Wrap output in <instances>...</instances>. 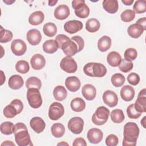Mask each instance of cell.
<instances>
[{"label":"cell","instance_id":"51","mask_svg":"<svg viewBox=\"0 0 146 146\" xmlns=\"http://www.w3.org/2000/svg\"><path fill=\"white\" fill-rule=\"evenodd\" d=\"M11 103L13 104L15 107V108L17 109L19 113H20L22 111V110L23 109V104L21 100L18 99H14L13 100H12L11 102Z\"/></svg>","mask_w":146,"mask_h":146},{"label":"cell","instance_id":"1","mask_svg":"<svg viewBox=\"0 0 146 146\" xmlns=\"http://www.w3.org/2000/svg\"><path fill=\"white\" fill-rule=\"evenodd\" d=\"M139 128L136 123L128 122L124 126L123 146H135L139 135Z\"/></svg>","mask_w":146,"mask_h":146},{"label":"cell","instance_id":"58","mask_svg":"<svg viewBox=\"0 0 146 146\" xmlns=\"http://www.w3.org/2000/svg\"><path fill=\"white\" fill-rule=\"evenodd\" d=\"M58 2V1H48V6H53L55 5V4Z\"/></svg>","mask_w":146,"mask_h":146},{"label":"cell","instance_id":"42","mask_svg":"<svg viewBox=\"0 0 146 146\" xmlns=\"http://www.w3.org/2000/svg\"><path fill=\"white\" fill-rule=\"evenodd\" d=\"M133 11L137 14L144 13L146 11V1L138 0L135 1L133 6Z\"/></svg>","mask_w":146,"mask_h":146},{"label":"cell","instance_id":"36","mask_svg":"<svg viewBox=\"0 0 146 146\" xmlns=\"http://www.w3.org/2000/svg\"><path fill=\"white\" fill-rule=\"evenodd\" d=\"M3 113L4 116L7 118H13L15 117L17 115L19 114L17 109L15 108V107L11 104V103L10 104L6 106L3 111Z\"/></svg>","mask_w":146,"mask_h":146},{"label":"cell","instance_id":"15","mask_svg":"<svg viewBox=\"0 0 146 146\" xmlns=\"http://www.w3.org/2000/svg\"><path fill=\"white\" fill-rule=\"evenodd\" d=\"M26 38L30 44L35 46L40 42L42 35L38 29H32L27 31L26 34Z\"/></svg>","mask_w":146,"mask_h":146},{"label":"cell","instance_id":"44","mask_svg":"<svg viewBox=\"0 0 146 146\" xmlns=\"http://www.w3.org/2000/svg\"><path fill=\"white\" fill-rule=\"evenodd\" d=\"M135 17V13L132 10L127 9L123 11L120 15L122 21L124 22H129L134 19Z\"/></svg>","mask_w":146,"mask_h":146},{"label":"cell","instance_id":"46","mask_svg":"<svg viewBox=\"0 0 146 146\" xmlns=\"http://www.w3.org/2000/svg\"><path fill=\"white\" fill-rule=\"evenodd\" d=\"M124 59L129 60H135L137 56V52L134 48H127L124 54Z\"/></svg>","mask_w":146,"mask_h":146},{"label":"cell","instance_id":"60","mask_svg":"<svg viewBox=\"0 0 146 146\" xmlns=\"http://www.w3.org/2000/svg\"><path fill=\"white\" fill-rule=\"evenodd\" d=\"M69 145L68 143H67L66 142H64V141H62L60 143H59L57 145Z\"/></svg>","mask_w":146,"mask_h":146},{"label":"cell","instance_id":"31","mask_svg":"<svg viewBox=\"0 0 146 146\" xmlns=\"http://www.w3.org/2000/svg\"><path fill=\"white\" fill-rule=\"evenodd\" d=\"M92 73L94 77L102 78L107 73V68L105 66L100 63H94L92 66Z\"/></svg>","mask_w":146,"mask_h":146},{"label":"cell","instance_id":"59","mask_svg":"<svg viewBox=\"0 0 146 146\" xmlns=\"http://www.w3.org/2000/svg\"><path fill=\"white\" fill-rule=\"evenodd\" d=\"M3 2L6 3L7 5H11L13 3L15 2V1L14 0V1H8V0H7V1H3Z\"/></svg>","mask_w":146,"mask_h":146},{"label":"cell","instance_id":"10","mask_svg":"<svg viewBox=\"0 0 146 146\" xmlns=\"http://www.w3.org/2000/svg\"><path fill=\"white\" fill-rule=\"evenodd\" d=\"M67 56H70L75 55L78 52V47L76 43L69 39L66 40L60 47Z\"/></svg>","mask_w":146,"mask_h":146},{"label":"cell","instance_id":"11","mask_svg":"<svg viewBox=\"0 0 146 146\" xmlns=\"http://www.w3.org/2000/svg\"><path fill=\"white\" fill-rule=\"evenodd\" d=\"M146 89L141 90L137 96L135 102V108L136 111L140 113L146 112Z\"/></svg>","mask_w":146,"mask_h":146},{"label":"cell","instance_id":"48","mask_svg":"<svg viewBox=\"0 0 146 146\" xmlns=\"http://www.w3.org/2000/svg\"><path fill=\"white\" fill-rule=\"evenodd\" d=\"M105 142L107 146H116L119 142L118 137L114 134H110L106 137Z\"/></svg>","mask_w":146,"mask_h":146},{"label":"cell","instance_id":"20","mask_svg":"<svg viewBox=\"0 0 146 146\" xmlns=\"http://www.w3.org/2000/svg\"><path fill=\"white\" fill-rule=\"evenodd\" d=\"M82 94L87 100H92L96 95V88L91 84H86L82 87Z\"/></svg>","mask_w":146,"mask_h":146},{"label":"cell","instance_id":"32","mask_svg":"<svg viewBox=\"0 0 146 146\" xmlns=\"http://www.w3.org/2000/svg\"><path fill=\"white\" fill-rule=\"evenodd\" d=\"M51 132L52 135L56 138L62 137L65 132V128L64 125L59 123H56L52 124L51 127Z\"/></svg>","mask_w":146,"mask_h":146},{"label":"cell","instance_id":"21","mask_svg":"<svg viewBox=\"0 0 146 146\" xmlns=\"http://www.w3.org/2000/svg\"><path fill=\"white\" fill-rule=\"evenodd\" d=\"M135 93L133 87L129 85L124 86L120 90L121 98L125 102H130L132 100L135 96Z\"/></svg>","mask_w":146,"mask_h":146},{"label":"cell","instance_id":"34","mask_svg":"<svg viewBox=\"0 0 146 146\" xmlns=\"http://www.w3.org/2000/svg\"><path fill=\"white\" fill-rule=\"evenodd\" d=\"M43 31L47 36L52 37L57 33L56 26L52 22L46 23L43 27Z\"/></svg>","mask_w":146,"mask_h":146},{"label":"cell","instance_id":"28","mask_svg":"<svg viewBox=\"0 0 146 146\" xmlns=\"http://www.w3.org/2000/svg\"><path fill=\"white\" fill-rule=\"evenodd\" d=\"M121 60V56L120 54L116 51L110 52L107 56L108 63L112 67H117L119 66Z\"/></svg>","mask_w":146,"mask_h":146},{"label":"cell","instance_id":"2","mask_svg":"<svg viewBox=\"0 0 146 146\" xmlns=\"http://www.w3.org/2000/svg\"><path fill=\"white\" fill-rule=\"evenodd\" d=\"M14 134L17 144L19 146H32L30 136L26 125L23 123H17L14 125Z\"/></svg>","mask_w":146,"mask_h":146},{"label":"cell","instance_id":"39","mask_svg":"<svg viewBox=\"0 0 146 146\" xmlns=\"http://www.w3.org/2000/svg\"><path fill=\"white\" fill-rule=\"evenodd\" d=\"M125 80L124 76L120 73L113 74L111 79L112 85L115 87H120L122 86L125 82Z\"/></svg>","mask_w":146,"mask_h":146},{"label":"cell","instance_id":"17","mask_svg":"<svg viewBox=\"0 0 146 146\" xmlns=\"http://www.w3.org/2000/svg\"><path fill=\"white\" fill-rule=\"evenodd\" d=\"M65 85L67 88L71 92H76L80 87V81L75 76L67 77L65 80Z\"/></svg>","mask_w":146,"mask_h":146},{"label":"cell","instance_id":"27","mask_svg":"<svg viewBox=\"0 0 146 146\" xmlns=\"http://www.w3.org/2000/svg\"><path fill=\"white\" fill-rule=\"evenodd\" d=\"M111 39L110 36L104 35L101 37L98 42V47L101 52L107 51L111 46Z\"/></svg>","mask_w":146,"mask_h":146},{"label":"cell","instance_id":"47","mask_svg":"<svg viewBox=\"0 0 146 146\" xmlns=\"http://www.w3.org/2000/svg\"><path fill=\"white\" fill-rule=\"evenodd\" d=\"M127 81L130 84L136 86L140 82V76L135 72L130 73L127 76Z\"/></svg>","mask_w":146,"mask_h":146},{"label":"cell","instance_id":"30","mask_svg":"<svg viewBox=\"0 0 146 146\" xmlns=\"http://www.w3.org/2000/svg\"><path fill=\"white\" fill-rule=\"evenodd\" d=\"M53 95L56 100L61 102L66 98L67 92L63 86H57L53 90Z\"/></svg>","mask_w":146,"mask_h":146},{"label":"cell","instance_id":"57","mask_svg":"<svg viewBox=\"0 0 146 146\" xmlns=\"http://www.w3.org/2000/svg\"><path fill=\"white\" fill-rule=\"evenodd\" d=\"M145 118H146V116H144L141 120V124L142 125V126L145 128L146 127H145V124H146V121H145Z\"/></svg>","mask_w":146,"mask_h":146},{"label":"cell","instance_id":"3","mask_svg":"<svg viewBox=\"0 0 146 146\" xmlns=\"http://www.w3.org/2000/svg\"><path fill=\"white\" fill-rule=\"evenodd\" d=\"M110 115V110L104 106L97 108L92 116V123L97 125H102L108 120Z\"/></svg>","mask_w":146,"mask_h":146},{"label":"cell","instance_id":"45","mask_svg":"<svg viewBox=\"0 0 146 146\" xmlns=\"http://www.w3.org/2000/svg\"><path fill=\"white\" fill-rule=\"evenodd\" d=\"M127 113L129 118L136 119H138L141 115V113H140L136 111L135 108V104H130L127 108Z\"/></svg>","mask_w":146,"mask_h":146},{"label":"cell","instance_id":"29","mask_svg":"<svg viewBox=\"0 0 146 146\" xmlns=\"http://www.w3.org/2000/svg\"><path fill=\"white\" fill-rule=\"evenodd\" d=\"M70 106L74 111L79 112L85 109L86 103L81 98H75L71 100Z\"/></svg>","mask_w":146,"mask_h":146},{"label":"cell","instance_id":"33","mask_svg":"<svg viewBox=\"0 0 146 146\" xmlns=\"http://www.w3.org/2000/svg\"><path fill=\"white\" fill-rule=\"evenodd\" d=\"M100 23L96 18H90L86 23V29L90 33H95L99 30Z\"/></svg>","mask_w":146,"mask_h":146},{"label":"cell","instance_id":"5","mask_svg":"<svg viewBox=\"0 0 146 146\" xmlns=\"http://www.w3.org/2000/svg\"><path fill=\"white\" fill-rule=\"evenodd\" d=\"M72 7L75 10V15L80 18H86L90 14V8L85 3L84 0H74L72 1Z\"/></svg>","mask_w":146,"mask_h":146},{"label":"cell","instance_id":"40","mask_svg":"<svg viewBox=\"0 0 146 146\" xmlns=\"http://www.w3.org/2000/svg\"><path fill=\"white\" fill-rule=\"evenodd\" d=\"M15 69L19 73L25 74L29 71L30 66L27 61L21 60L18 61L15 64Z\"/></svg>","mask_w":146,"mask_h":146},{"label":"cell","instance_id":"14","mask_svg":"<svg viewBox=\"0 0 146 146\" xmlns=\"http://www.w3.org/2000/svg\"><path fill=\"white\" fill-rule=\"evenodd\" d=\"M88 141L92 144H98L100 143L103 137V133L102 130L96 128H92L88 130L87 135Z\"/></svg>","mask_w":146,"mask_h":146},{"label":"cell","instance_id":"38","mask_svg":"<svg viewBox=\"0 0 146 146\" xmlns=\"http://www.w3.org/2000/svg\"><path fill=\"white\" fill-rule=\"evenodd\" d=\"M1 132L6 135H11L14 133V125L11 121H5L1 123L0 125Z\"/></svg>","mask_w":146,"mask_h":146},{"label":"cell","instance_id":"54","mask_svg":"<svg viewBox=\"0 0 146 146\" xmlns=\"http://www.w3.org/2000/svg\"><path fill=\"white\" fill-rule=\"evenodd\" d=\"M15 144L13 143L11 141L6 140L3 141L1 144V146H15Z\"/></svg>","mask_w":146,"mask_h":146},{"label":"cell","instance_id":"7","mask_svg":"<svg viewBox=\"0 0 146 146\" xmlns=\"http://www.w3.org/2000/svg\"><path fill=\"white\" fill-rule=\"evenodd\" d=\"M60 67L62 70L67 73H74L78 68L76 61L70 56L64 57L60 61Z\"/></svg>","mask_w":146,"mask_h":146},{"label":"cell","instance_id":"25","mask_svg":"<svg viewBox=\"0 0 146 146\" xmlns=\"http://www.w3.org/2000/svg\"><path fill=\"white\" fill-rule=\"evenodd\" d=\"M103 7L107 13L114 14L119 9L118 1L117 0H104Z\"/></svg>","mask_w":146,"mask_h":146},{"label":"cell","instance_id":"22","mask_svg":"<svg viewBox=\"0 0 146 146\" xmlns=\"http://www.w3.org/2000/svg\"><path fill=\"white\" fill-rule=\"evenodd\" d=\"M23 79L19 75H13L9 78L8 85L13 90H18L23 85Z\"/></svg>","mask_w":146,"mask_h":146},{"label":"cell","instance_id":"19","mask_svg":"<svg viewBox=\"0 0 146 146\" xmlns=\"http://www.w3.org/2000/svg\"><path fill=\"white\" fill-rule=\"evenodd\" d=\"M70 9L66 5L58 6L54 10V17L58 20H64L70 15Z\"/></svg>","mask_w":146,"mask_h":146},{"label":"cell","instance_id":"26","mask_svg":"<svg viewBox=\"0 0 146 146\" xmlns=\"http://www.w3.org/2000/svg\"><path fill=\"white\" fill-rule=\"evenodd\" d=\"M44 52L47 54H53L55 52L58 48V44L54 39H50L45 41L42 46Z\"/></svg>","mask_w":146,"mask_h":146},{"label":"cell","instance_id":"49","mask_svg":"<svg viewBox=\"0 0 146 146\" xmlns=\"http://www.w3.org/2000/svg\"><path fill=\"white\" fill-rule=\"evenodd\" d=\"M71 39L76 43L78 47V52L81 51L83 49L84 46V42L83 39L81 36L79 35L74 36L71 38Z\"/></svg>","mask_w":146,"mask_h":146},{"label":"cell","instance_id":"23","mask_svg":"<svg viewBox=\"0 0 146 146\" xmlns=\"http://www.w3.org/2000/svg\"><path fill=\"white\" fill-rule=\"evenodd\" d=\"M144 31L143 28L136 23L131 25L127 29L128 34L133 38H139L143 34Z\"/></svg>","mask_w":146,"mask_h":146},{"label":"cell","instance_id":"16","mask_svg":"<svg viewBox=\"0 0 146 146\" xmlns=\"http://www.w3.org/2000/svg\"><path fill=\"white\" fill-rule=\"evenodd\" d=\"M30 64L32 68L35 70L42 69L46 64L44 57L40 54H34L30 59Z\"/></svg>","mask_w":146,"mask_h":146},{"label":"cell","instance_id":"55","mask_svg":"<svg viewBox=\"0 0 146 146\" xmlns=\"http://www.w3.org/2000/svg\"><path fill=\"white\" fill-rule=\"evenodd\" d=\"M133 0H121V2L126 6L131 5L133 3Z\"/></svg>","mask_w":146,"mask_h":146},{"label":"cell","instance_id":"53","mask_svg":"<svg viewBox=\"0 0 146 146\" xmlns=\"http://www.w3.org/2000/svg\"><path fill=\"white\" fill-rule=\"evenodd\" d=\"M136 23L140 25L144 30V31L146 30V18L145 17H143V18H141L139 19H138L136 22Z\"/></svg>","mask_w":146,"mask_h":146},{"label":"cell","instance_id":"43","mask_svg":"<svg viewBox=\"0 0 146 146\" xmlns=\"http://www.w3.org/2000/svg\"><path fill=\"white\" fill-rule=\"evenodd\" d=\"M13 33L11 31L4 29L2 26L1 27V43H7L11 40L13 39Z\"/></svg>","mask_w":146,"mask_h":146},{"label":"cell","instance_id":"56","mask_svg":"<svg viewBox=\"0 0 146 146\" xmlns=\"http://www.w3.org/2000/svg\"><path fill=\"white\" fill-rule=\"evenodd\" d=\"M1 85L2 86L3 84V83L5 82L6 78H5V75H4L3 72L2 71H1Z\"/></svg>","mask_w":146,"mask_h":146},{"label":"cell","instance_id":"12","mask_svg":"<svg viewBox=\"0 0 146 146\" xmlns=\"http://www.w3.org/2000/svg\"><path fill=\"white\" fill-rule=\"evenodd\" d=\"M103 100L105 104L110 107H115L118 103L117 94L113 91L106 90L103 94Z\"/></svg>","mask_w":146,"mask_h":146},{"label":"cell","instance_id":"4","mask_svg":"<svg viewBox=\"0 0 146 146\" xmlns=\"http://www.w3.org/2000/svg\"><path fill=\"white\" fill-rule=\"evenodd\" d=\"M39 90L35 88H29L26 96L30 106L33 108H38L42 104V99Z\"/></svg>","mask_w":146,"mask_h":146},{"label":"cell","instance_id":"41","mask_svg":"<svg viewBox=\"0 0 146 146\" xmlns=\"http://www.w3.org/2000/svg\"><path fill=\"white\" fill-rule=\"evenodd\" d=\"M118 66L121 71L126 73L130 71L132 69L133 64L131 60L125 59H121Z\"/></svg>","mask_w":146,"mask_h":146},{"label":"cell","instance_id":"35","mask_svg":"<svg viewBox=\"0 0 146 146\" xmlns=\"http://www.w3.org/2000/svg\"><path fill=\"white\" fill-rule=\"evenodd\" d=\"M112 121L115 123H121L124 120V115L123 111L120 109H115L112 111L110 114Z\"/></svg>","mask_w":146,"mask_h":146},{"label":"cell","instance_id":"18","mask_svg":"<svg viewBox=\"0 0 146 146\" xmlns=\"http://www.w3.org/2000/svg\"><path fill=\"white\" fill-rule=\"evenodd\" d=\"M30 125L36 133H40L44 131L46 127V123L41 117L36 116L30 120Z\"/></svg>","mask_w":146,"mask_h":146},{"label":"cell","instance_id":"13","mask_svg":"<svg viewBox=\"0 0 146 146\" xmlns=\"http://www.w3.org/2000/svg\"><path fill=\"white\" fill-rule=\"evenodd\" d=\"M83 29V23L78 20H71L66 22L64 25V29L66 32L72 34L77 33Z\"/></svg>","mask_w":146,"mask_h":146},{"label":"cell","instance_id":"37","mask_svg":"<svg viewBox=\"0 0 146 146\" xmlns=\"http://www.w3.org/2000/svg\"><path fill=\"white\" fill-rule=\"evenodd\" d=\"M42 83L40 80L35 76H31L26 81V87L27 88H35L38 90L41 88Z\"/></svg>","mask_w":146,"mask_h":146},{"label":"cell","instance_id":"24","mask_svg":"<svg viewBox=\"0 0 146 146\" xmlns=\"http://www.w3.org/2000/svg\"><path fill=\"white\" fill-rule=\"evenodd\" d=\"M44 19V15L41 11H36L30 14L29 18V22L33 26L41 24Z\"/></svg>","mask_w":146,"mask_h":146},{"label":"cell","instance_id":"9","mask_svg":"<svg viewBox=\"0 0 146 146\" xmlns=\"http://www.w3.org/2000/svg\"><path fill=\"white\" fill-rule=\"evenodd\" d=\"M12 52L16 56L23 55L27 50V46L25 42L21 39H16L11 43Z\"/></svg>","mask_w":146,"mask_h":146},{"label":"cell","instance_id":"6","mask_svg":"<svg viewBox=\"0 0 146 146\" xmlns=\"http://www.w3.org/2000/svg\"><path fill=\"white\" fill-rule=\"evenodd\" d=\"M64 113L63 106L59 102L52 103L48 109V117L52 120L60 119Z\"/></svg>","mask_w":146,"mask_h":146},{"label":"cell","instance_id":"50","mask_svg":"<svg viewBox=\"0 0 146 146\" xmlns=\"http://www.w3.org/2000/svg\"><path fill=\"white\" fill-rule=\"evenodd\" d=\"M93 64H94V62H90L84 65L83 67V71L86 75L91 77H94L92 73Z\"/></svg>","mask_w":146,"mask_h":146},{"label":"cell","instance_id":"52","mask_svg":"<svg viewBox=\"0 0 146 146\" xmlns=\"http://www.w3.org/2000/svg\"><path fill=\"white\" fill-rule=\"evenodd\" d=\"M72 145L73 146H78V145L86 146L87 143L86 142V140L83 138L78 137L74 140V141L72 143Z\"/></svg>","mask_w":146,"mask_h":146},{"label":"cell","instance_id":"8","mask_svg":"<svg viewBox=\"0 0 146 146\" xmlns=\"http://www.w3.org/2000/svg\"><path fill=\"white\" fill-rule=\"evenodd\" d=\"M84 126V121L80 117H74L68 121L67 127L68 129L74 134H80Z\"/></svg>","mask_w":146,"mask_h":146}]
</instances>
